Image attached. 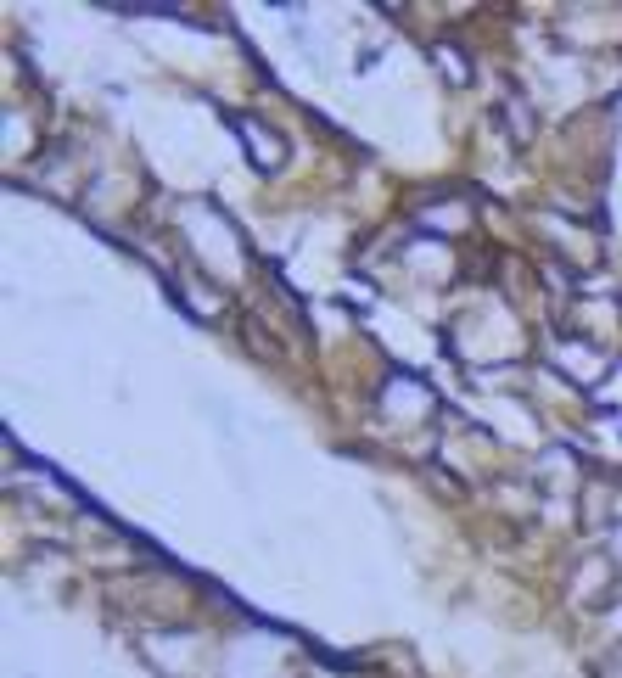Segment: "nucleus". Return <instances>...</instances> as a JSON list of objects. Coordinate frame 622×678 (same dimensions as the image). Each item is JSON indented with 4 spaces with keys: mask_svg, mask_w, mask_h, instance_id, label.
Here are the masks:
<instances>
[{
    "mask_svg": "<svg viewBox=\"0 0 622 678\" xmlns=\"http://www.w3.org/2000/svg\"><path fill=\"white\" fill-rule=\"evenodd\" d=\"M236 129L258 146V169H275V163H281V146H275V135H264V129H258L253 118H236Z\"/></svg>",
    "mask_w": 622,
    "mask_h": 678,
    "instance_id": "nucleus-1",
    "label": "nucleus"
}]
</instances>
